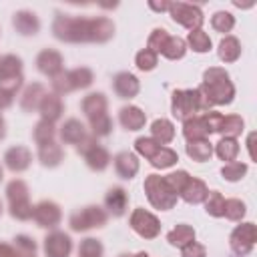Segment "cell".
<instances>
[{"label":"cell","instance_id":"cell-1","mask_svg":"<svg viewBox=\"0 0 257 257\" xmlns=\"http://www.w3.org/2000/svg\"><path fill=\"white\" fill-rule=\"evenodd\" d=\"M54 38L62 42H106L114 34V24L106 16L82 18V16H68L58 12L52 22Z\"/></svg>","mask_w":257,"mask_h":257},{"label":"cell","instance_id":"cell-2","mask_svg":"<svg viewBox=\"0 0 257 257\" xmlns=\"http://www.w3.org/2000/svg\"><path fill=\"white\" fill-rule=\"evenodd\" d=\"M199 90L205 94V98L209 100L211 106L229 104V102H233V96H235V86H233L227 70L219 68V66H211L205 70L203 84L199 86Z\"/></svg>","mask_w":257,"mask_h":257},{"label":"cell","instance_id":"cell-3","mask_svg":"<svg viewBox=\"0 0 257 257\" xmlns=\"http://www.w3.org/2000/svg\"><path fill=\"white\" fill-rule=\"evenodd\" d=\"M80 108L90 122L92 137H106L112 131V118L108 116V100L102 92H90L82 98Z\"/></svg>","mask_w":257,"mask_h":257},{"label":"cell","instance_id":"cell-4","mask_svg":"<svg viewBox=\"0 0 257 257\" xmlns=\"http://www.w3.org/2000/svg\"><path fill=\"white\" fill-rule=\"evenodd\" d=\"M171 110L173 116L179 120H187L195 116L197 112H207L211 110L209 100L199 88H189V90H175L173 100H171Z\"/></svg>","mask_w":257,"mask_h":257},{"label":"cell","instance_id":"cell-5","mask_svg":"<svg viewBox=\"0 0 257 257\" xmlns=\"http://www.w3.org/2000/svg\"><path fill=\"white\" fill-rule=\"evenodd\" d=\"M6 197H8V207H10V215L18 221H28L32 219V203H30V193H28V185L22 179H12L6 185Z\"/></svg>","mask_w":257,"mask_h":257},{"label":"cell","instance_id":"cell-6","mask_svg":"<svg viewBox=\"0 0 257 257\" xmlns=\"http://www.w3.org/2000/svg\"><path fill=\"white\" fill-rule=\"evenodd\" d=\"M92 80H94V74L86 66H78V68H72V70H62L60 74H56L52 78V92L62 96V94H68L72 90L90 86Z\"/></svg>","mask_w":257,"mask_h":257},{"label":"cell","instance_id":"cell-7","mask_svg":"<svg viewBox=\"0 0 257 257\" xmlns=\"http://www.w3.org/2000/svg\"><path fill=\"white\" fill-rule=\"evenodd\" d=\"M145 193H147L149 203L155 209L169 211L177 205V195L167 187V183L161 175H149L145 179Z\"/></svg>","mask_w":257,"mask_h":257},{"label":"cell","instance_id":"cell-8","mask_svg":"<svg viewBox=\"0 0 257 257\" xmlns=\"http://www.w3.org/2000/svg\"><path fill=\"white\" fill-rule=\"evenodd\" d=\"M108 221V213L98 207V205H88V207H82V209H76L70 219H68V225L72 231L76 233H82V231H88V229H98V227H104Z\"/></svg>","mask_w":257,"mask_h":257},{"label":"cell","instance_id":"cell-9","mask_svg":"<svg viewBox=\"0 0 257 257\" xmlns=\"http://www.w3.org/2000/svg\"><path fill=\"white\" fill-rule=\"evenodd\" d=\"M76 151L82 155V159L86 161V165L92 169V171H104L108 165H110V155L108 151L96 141V137L88 135L78 147Z\"/></svg>","mask_w":257,"mask_h":257},{"label":"cell","instance_id":"cell-10","mask_svg":"<svg viewBox=\"0 0 257 257\" xmlns=\"http://www.w3.org/2000/svg\"><path fill=\"white\" fill-rule=\"evenodd\" d=\"M22 60L16 54H4L0 56V86L8 88L12 92H18L22 86Z\"/></svg>","mask_w":257,"mask_h":257},{"label":"cell","instance_id":"cell-11","mask_svg":"<svg viewBox=\"0 0 257 257\" xmlns=\"http://www.w3.org/2000/svg\"><path fill=\"white\" fill-rule=\"evenodd\" d=\"M169 12H171V18L185 26L187 30H197L201 28L203 24V10L197 6V4H187V2H171L169 4Z\"/></svg>","mask_w":257,"mask_h":257},{"label":"cell","instance_id":"cell-12","mask_svg":"<svg viewBox=\"0 0 257 257\" xmlns=\"http://www.w3.org/2000/svg\"><path fill=\"white\" fill-rule=\"evenodd\" d=\"M131 229L143 239H155L161 233V223L153 213L139 207L131 215Z\"/></svg>","mask_w":257,"mask_h":257},{"label":"cell","instance_id":"cell-13","mask_svg":"<svg viewBox=\"0 0 257 257\" xmlns=\"http://www.w3.org/2000/svg\"><path fill=\"white\" fill-rule=\"evenodd\" d=\"M255 239H257V231H255V225L253 223H241L233 229L231 237H229V245L231 249L237 253V255H247L251 253L253 245H255Z\"/></svg>","mask_w":257,"mask_h":257},{"label":"cell","instance_id":"cell-14","mask_svg":"<svg viewBox=\"0 0 257 257\" xmlns=\"http://www.w3.org/2000/svg\"><path fill=\"white\" fill-rule=\"evenodd\" d=\"M32 219L36 221L38 227L54 229L60 223V219H62V211H60V207L54 201H40L38 205H34Z\"/></svg>","mask_w":257,"mask_h":257},{"label":"cell","instance_id":"cell-15","mask_svg":"<svg viewBox=\"0 0 257 257\" xmlns=\"http://www.w3.org/2000/svg\"><path fill=\"white\" fill-rule=\"evenodd\" d=\"M72 251V239L64 231H52L44 237L46 257H68Z\"/></svg>","mask_w":257,"mask_h":257},{"label":"cell","instance_id":"cell-16","mask_svg":"<svg viewBox=\"0 0 257 257\" xmlns=\"http://www.w3.org/2000/svg\"><path fill=\"white\" fill-rule=\"evenodd\" d=\"M62 64H64L62 54L58 50H54V48H44L36 56V68L44 76H50V78H54L56 74L62 72Z\"/></svg>","mask_w":257,"mask_h":257},{"label":"cell","instance_id":"cell-17","mask_svg":"<svg viewBox=\"0 0 257 257\" xmlns=\"http://www.w3.org/2000/svg\"><path fill=\"white\" fill-rule=\"evenodd\" d=\"M32 163V153L22 147V145H16V147H10L6 153H4V165L8 171L12 173H22L30 167Z\"/></svg>","mask_w":257,"mask_h":257},{"label":"cell","instance_id":"cell-18","mask_svg":"<svg viewBox=\"0 0 257 257\" xmlns=\"http://www.w3.org/2000/svg\"><path fill=\"white\" fill-rule=\"evenodd\" d=\"M38 110H40L42 120H46V122H52V124H54V122L62 116V112H64L62 98H60L58 94H54V92H46V94L42 96L40 104H38Z\"/></svg>","mask_w":257,"mask_h":257},{"label":"cell","instance_id":"cell-19","mask_svg":"<svg viewBox=\"0 0 257 257\" xmlns=\"http://www.w3.org/2000/svg\"><path fill=\"white\" fill-rule=\"evenodd\" d=\"M112 88H114L116 96H120V98H133V96L139 94L141 82H139V78H137L135 74H131V72H118V74H114V78H112Z\"/></svg>","mask_w":257,"mask_h":257},{"label":"cell","instance_id":"cell-20","mask_svg":"<svg viewBox=\"0 0 257 257\" xmlns=\"http://www.w3.org/2000/svg\"><path fill=\"white\" fill-rule=\"evenodd\" d=\"M104 207L106 213L112 217H122L126 207H128V193L122 187H112L104 195Z\"/></svg>","mask_w":257,"mask_h":257},{"label":"cell","instance_id":"cell-21","mask_svg":"<svg viewBox=\"0 0 257 257\" xmlns=\"http://www.w3.org/2000/svg\"><path fill=\"white\" fill-rule=\"evenodd\" d=\"M86 137H88V133H86L84 124L78 118H66L60 126V139L66 145H76L78 147Z\"/></svg>","mask_w":257,"mask_h":257},{"label":"cell","instance_id":"cell-22","mask_svg":"<svg viewBox=\"0 0 257 257\" xmlns=\"http://www.w3.org/2000/svg\"><path fill=\"white\" fill-rule=\"evenodd\" d=\"M12 24H14L16 32H20L22 36H34L40 30V22H38L36 14L30 10H18L12 16Z\"/></svg>","mask_w":257,"mask_h":257},{"label":"cell","instance_id":"cell-23","mask_svg":"<svg viewBox=\"0 0 257 257\" xmlns=\"http://www.w3.org/2000/svg\"><path fill=\"white\" fill-rule=\"evenodd\" d=\"M183 135H185L187 143L205 141L211 133H209V128H207V122H205L203 114H195V116L183 120Z\"/></svg>","mask_w":257,"mask_h":257},{"label":"cell","instance_id":"cell-24","mask_svg":"<svg viewBox=\"0 0 257 257\" xmlns=\"http://www.w3.org/2000/svg\"><path fill=\"white\" fill-rule=\"evenodd\" d=\"M112 163H114V171L120 179H133L139 173V159L135 153L122 151L112 159Z\"/></svg>","mask_w":257,"mask_h":257},{"label":"cell","instance_id":"cell-25","mask_svg":"<svg viewBox=\"0 0 257 257\" xmlns=\"http://www.w3.org/2000/svg\"><path fill=\"white\" fill-rule=\"evenodd\" d=\"M207 193H209V189H207L205 181L191 177V179L187 181V185L183 187V191L179 193V197H181L185 203H189V205H199V203L205 201Z\"/></svg>","mask_w":257,"mask_h":257},{"label":"cell","instance_id":"cell-26","mask_svg":"<svg viewBox=\"0 0 257 257\" xmlns=\"http://www.w3.org/2000/svg\"><path fill=\"white\" fill-rule=\"evenodd\" d=\"M118 120H120V124H122L126 131H139V128L145 126L147 116H145V112H143L139 106L126 104V106H122V108L118 110Z\"/></svg>","mask_w":257,"mask_h":257},{"label":"cell","instance_id":"cell-27","mask_svg":"<svg viewBox=\"0 0 257 257\" xmlns=\"http://www.w3.org/2000/svg\"><path fill=\"white\" fill-rule=\"evenodd\" d=\"M44 94H46V90H44V86H42L40 82L28 84V86L22 90V94H20V108L26 110V112L38 110V104H40V100H42Z\"/></svg>","mask_w":257,"mask_h":257},{"label":"cell","instance_id":"cell-28","mask_svg":"<svg viewBox=\"0 0 257 257\" xmlns=\"http://www.w3.org/2000/svg\"><path fill=\"white\" fill-rule=\"evenodd\" d=\"M38 159L44 167H58L64 159V151L56 141L38 145Z\"/></svg>","mask_w":257,"mask_h":257},{"label":"cell","instance_id":"cell-29","mask_svg":"<svg viewBox=\"0 0 257 257\" xmlns=\"http://www.w3.org/2000/svg\"><path fill=\"white\" fill-rule=\"evenodd\" d=\"M151 139H155L159 145H167L175 139V124L167 118H157L151 124Z\"/></svg>","mask_w":257,"mask_h":257},{"label":"cell","instance_id":"cell-30","mask_svg":"<svg viewBox=\"0 0 257 257\" xmlns=\"http://www.w3.org/2000/svg\"><path fill=\"white\" fill-rule=\"evenodd\" d=\"M167 241L173 245V247H185L187 243L195 241V229L187 223H179L175 229L169 231L167 235Z\"/></svg>","mask_w":257,"mask_h":257},{"label":"cell","instance_id":"cell-31","mask_svg":"<svg viewBox=\"0 0 257 257\" xmlns=\"http://www.w3.org/2000/svg\"><path fill=\"white\" fill-rule=\"evenodd\" d=\"M219 58L223 62H235L241 56V42L235 36H225L219 42Z\"/></svg>","mask_w":257,"mask_h":257},{"label":"cell","instance_id":"cell-32","mask_svg":"<svg viewBox=\"0 0 257 257\" xmlns=\"http://www.w3.org/2000/svg\"><path fill=\"white\" fill-rule=\"evenodd\" d=\"M185 52H187V42L181 36H171V34H169L167 42L161 48V54L169 60H179V58L185 56Z\"/></svg>","mask_w":257,"mask_h":257},{"label":"cell","instance_id":"cell-33","mask_svg":"<svg viewBox=\"0 0 257 257\" xmlns=\"http://www.w3.org/2000/svg\"><path fill=\"white\" fill-rule=\"evenodd\" d=\"M243 126H245V122H243V118H241L239 114H227V116L223 114L217 133H221L223 137H233V139H237V137L243 133Z\"/></svg>","mask_w":257,"mask_h":257},{"label":"cell","instance_id":"cell-34","mask_svg":"<svg viewBox=\"0 0 257 257\" xmlns=\"http://www.w3.org/2000/svg\"><path fill=\"white\" fill-rule=\"evenodd\" d=\"M215 153H217V157H219L221 161H227V163L235 161L237 155H239V143H237V139H233V137H223V139L215 145Z\"/></svg>","mask_w":257,"mask_h":257},{"label":"cell","instance_id":"cell-35","mask_svg":"<svg viewBox=\"0 0 257 257\" xmlns=\"http://www.w3.org/2000/svg\"><path fill=\"white\" fill-rule=\"evenodd\" d=\"M187 155L197 161V163H205L211 159L213 155V145L205 139V141H193V143H187Z\"/></svg>","mask_w":257,"mask_h":257},{"label":"cell","instance_id":"cell-36","mask_svg":"<svg viewBox=\"0 0 257 257\" xmlns=\"http://www.w3.org/2000/svg\"><path fill=\"white\" fill-rule=\"evenodd\" d=\"M177 161H179L177 151H173V149H169V147H161V149L149 159V163H151L155 169H169V167H173Z\"/></svg>","mask_w":257,"mask_h":257},{"label":"cell","instance_id":"cell-37","mask_svg":"<svg viewBox=\"0 0 257 257\" xmlns=\"http://www.w3.org/2000/svg\"><path fill=\"white\" fill-rule=\"evenodd\" d=\"M187 42L195 52H209L211 50V38L203 28L191 30L189 36H187Z\"/></svg>","mask_w":257,"mask_h":257},{"label":"cell","instance_id":"cell-38","mask_svg":"<svg viewBox=\"0 0 257 257\" xmlns=\"http://www.w3.org/2000/svg\"><path fill=\"white\" fill-rule=\"evenodd\" d=\"M205 211L211 217H223V209H225V197L219 191H209L205 197Z\"/></svg>","mask_w":257,"mask_h":257},{"label":"cell","instance_id":"cell-39","mask_svg":"<svg viewBox=\"0 0 257 257\" xmlns=\"http://www.w3.org/2000/svg\"><path fill=\"white\" fill-rule=\"evenodd\" d=\"M247 213V207L241 199H225V209H223V217H227L229 221H241Z\"/></svg>","mask_w":257,"mask_h":257},{"label":"cell","instance_id":"cell-40","mask_svg":"<svg viewBox=\"0 0 257 257\" xmlns=\"http://www.w3.org/2000/svg\"><path fill=\"white\" fill-rule=\"evenodd\" d=\"M211 26L217 30V32H231L233 26H235V18L231 12H225V10H219L211 16Z\"/></svg>","mask_w":257,"mask_h":257},{"label":"cell","instance_id":"cell-41","mask_svg":"<svg viewBox=\"0 0 257 257\" xmlns=\"http://www.w3.org/2000/svg\"><path fill=\"white\" fill-rule=\"evenodd\" d=\"M34 141H36V145H44V143H50V141H54V135H56V131H54V124L52 122H46V120H38L36 122V126H34Z\"/></svg>","mask_w":257,"mask_h":257},{"label":"cell","instance_id":"cell-42","mask_svg":"<svg viewBox=\"0 0 257 257\" xmlns=\"http://www.w3.org/2000/svg\"><path fill=\"white\" fill-rule=\"evenodd\" d=\"M247 173V165L245 163H239V161H231V163H225L223 169H221V175L223 179L235 183V181H241Z\"/></svg>","mask_w":257,"mask_h":257},{"label":"cell","instance_id":"cell-43","mask_svg":"<svg viewBox=\"0 0 257 257\" xmlns=\"http://www.w3.org/2000/svg\"><path fill=\"white\" fill-rule=\"evenodd\" d=\"M157 62H159V56H157L153 50H149V48L139 50L137 56H135V64H137V68H139V70H145V72L153 70V68L157 66Z\"/></svg>","mask_w":257,"mask_h":257},{"label":"cell","instance_id":"cell-44","mask_svg":"<svg viewBox=\"0 0 257 257\" xmlns=\"http://www.w3.org/2000/svg\"><path fill=\"white\" fill-rule=\"evenodd\" d=\"M163 145H159L155 139H151V137H139L137 141H135V149H137V153L141 155V157H145L147 161L161 149Z\"/></svg>","mask_w":257,"mask_h":257},{"label":"cell","instance_id":"cell-45","mask_svg":"<svg viewBox=\"0 0 257 257\" xmlns=\"http://www.w3.org/2000/svg\"><path fill=\"white\" fill-rule=\"evenodd\" d=\"M165 179V183H167V187L179 197V193L183 191V187L187 185V181L191 179V175L187 173V171H175V173H169L167 177H163Z\"/></svg>","mask_w":257,"mask_h":257},{"label":"cell","instance_id":"cell-46","mask_svg":"<svg viewBox=\"0 0 257 257\" xmlns=\"http://www.w3.org/2000/svg\"><path fill=\"white\" fill-rule=\"evenodd\" d=\"M78 257H102V243L92 237L82 239L78 247Z\"/></svg>","mask_w":257,"mask_h":257},{"label":"cell","instance_id":"cell-47","mask_svg":"<svg viewBox=\"0 0 257 257\" xmlns=\"http://www.w3.org/2000/svg\"><path fill=\"white\" fill-rule=\"evenodd\" d=\"M167 38H169V32H167L165 28H155V30L151 32V36H149L147 48H149V50H153L155 54H159V52H161V48H163V44L167 42Z\"/></svg>","mask_w":257,"mask_h":257},{"label":"cell","instance_id":"cell-48","mask_svg":"<svg viewBox=\"0 0 257 257\" xmlns=\"http://www.w3.org/2000/svg\"><path fill=\"white\" fill-rule=\"evenodd\" d=\"M14 249H16L20 255H34L36 243H34V239L28 237V235H16V237H14Z\"/></svg>","mask_w":257,"mask_h":257},{"label":"cell","instance_id":"cell-49","mask_svg":"<svg viewBox=\"0 0 257 257\" xmlns=\"http://www.w3.org/2000/svg\"><path fill=\"white\" fill-rule=\"evenodd\" d=\"M181 255L183 257H207V247L197 241H191L185 247H181Z\"/></svg>","mask_w":257,"mask_h":257},{"label":"cell","instance_id":"cell-50","mask_svg":"<svg viewBox=\"0 0 257 257\" xmlns=\"http://www.w3.org/2000/svg\"><path fill=\"white\" fill-rule=\"evenodd\" d=\"M14 96H16V92H12V90L0 86V110L8 108V106L14 102Z\"/></svg>","mask_w":257,"mask_h":257},{"label":"cell","instance_id":"cell-51","mask_svg":"<svg viewBox=\"0 0 257 257\" xmlns=\"http://www.w3.org/2000/svg\"><path fill=\"white\" fill-rule=\"evenodd\" d=\"M0 257H20V253L8 243H0Z\"/></svg>","mask_w":257,"mask_h":257},{"label":"cell","instance_id":"cell-52","mask_svg":"<svg viewBox=\"0 0 257 257\" xmlns=\"http://www.w3.org/2000/svg\"><path fill=\"white\" fill-rule=\"evenodd\" d=\"M169 4H171V2H161V4H157V2H149V6H151L153 10H157V12L169 10Z\"/></svg>","mask_w":257,"mask_h":257},{"label":"cell","instance_id":"cell-53","mask_svg":"<svg viewBox=\"0 0 257 257\" xmlns=\"http://www.w3.org/2000/svg\"><path fill=\"white\" fill-rule=\"evenodd\" d=\"M6 137V122H4V118L0 116V141Z\"/></svg>","mask_w":257,"mask_h":257},{"label":"cell","instance_id":"cell-54","mask_svg":"<svg viewBox=\"0 0 257 257\" xmlns=\"http://www.w3.org/2000/svg\"><path fill=\"white\" fill-rule=\"evenodd\" d=\"M135 257H151V255H149V253H145V251H141V253H137Z\"/></svg>","mask_w":257,"mask_h":257},{"label":"cell","instance_id":"cell-55","mask_svg":"<svg viewBox=\"0 0 257 257\" xmlns=\"http://www.w3.org/2000/svg\"><path fill=\"white\" fill-rule=\"evenodd\" d=\"M118 257H133V255H126V253H122V255H118Z\"/></svg>","mask_w":257,"mask_h":257},{"label":"cell","instance_id":"cell-56","mask_svg":"<svg viewBox=\"0 0 257 257\" xmlns=\"http://www.w3.org/2000/svg\"><path fill=\"white\" fill-rule=\"evenodd\" d=\"M0 181H2V167H0Z\"/></svg>","mask_w":257,"mask_h":257},{"label":"cell","instance_id":"cell-57","mask_svg":"<svg viewBox=\"0 0 257 257\" xmlns=\"http://www.w3.org/2000/svg\"><path fill=\"white\" fill-rule=\"evenodd\" d=\"M0 215H2V201H0Z\"/></svg>","mask_w":257,"mask_h":257},{"label":"cell","instance_id":"cell-58","mask_svg":"<svg viewBox=\"0 0 257 257\" xmlns=\"http://www.w3.org/2000/svg\"><path fill=\"white\" fill-rule=\"evenodd\" d=\"M22 257H34V255H22Z\"/></svg>","mask_w":257,"mask_h":257}]
</instances>
